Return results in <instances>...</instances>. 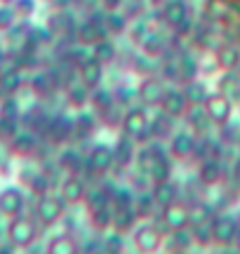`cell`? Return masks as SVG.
<instances>
[{
  "label": "cell",
  "instance_id": "6da1fadb",
  "mask_svg": "<svg viewBox=\"0 0 240 254\" xmlns=\"http://www.w3.org/2000/svg\"><path fill=\"white\" fill-rule=\"evenodd\" d=\"M165 228L153 224V221H139L134 231L129 233V243H132V250L137 254H160L165 250Z\"/></svg>",
  "mask_w": 240,
  "mask_h": 254
},
{
  "label": "cell",
  "instance_id": "7a4b0ae2",
  "mask_svg": "<svg viewBox=\"0 0 240 254\" xmlns=\"http://www.w3.org/2000/svg\"><path fill=\"white\" fill-rule=\"evenodd\" d=\"M120 129H122V134L134 139L137 144H146L151 139V113H148V106L139 104V106H132V109L125 111L122 118H120Z\"/></svg>",
  "mask_w": 240,
  "mask_h": 254
},
{
  "label": "cell",
  "instance_id": "3957f363",
  "mask_svg": "<svg viewBox=\"0 0 240 254\" xmlns=\"http://www.w3.org/2000/svg\"><path fill=\"white\" fill-rule=\"evenodd\" d=\"M38 219L26 217V214H17L7 221V228H5V238L7 243L17 247V250H28L38 240Z\"/></svg>",
  "mask_w": 240,
  "mask_h": 254
},
{
  "label": "cell",
  "instance_id": "277c9868",
  "mask_svg": "<svg viewBox=\"0 0 240 254\" xmlns=\"http://www.w3.org/2000/svg\"><path fill=\"white\" fill-rule=\"evenodd\" d=\"M66 205L64 198L59 195V193H43V195H38V202H36V219L40 226L45 228H52L57 226L61 219L66 217Z\"/></svg>",
  "mask_w": 240,
  "mask_h": 254
},
{
  "label": "cell",
  "instance_id": "5b68a950",
  "mask_svg": "<svg viewBox=\"0 0 240 254\" xmlns=\"http://www.w3.org/2000/svg\"><path fill=\"white\" fill-rule=\"evenodd\" d=\"M203 109L207 113V118L212 120L214 127H229L233 120V113H236V104L226 94H222V92H210V97L205 99Z\"/></svg>",
  "mask_w": 240,
  "mask_h": 254
},
{
  "label": "cell",
  "instance_id": "8992f818",
  "mask_svg": "<svg viewBox=\"0 0 240 254\" xmlns=\"http://www.w3.org/2000/svg\"><path fill=\"white\" fill-rule=\"evenodd\" d=\"M240 228V219L231 212H222V214H214L210 221V231H212V240L214 245L219 247H231L236 236H238Z\"/></svg>",
  "mask_w": 240,
  "mask_h": 254
},
{
  "label": "cell",
  "instance_id": "52a82bcc",
  "mask_svg": "<svg viewBox=\"0 0 240 254\" xmlns=\"http://www.w3.org/2000/svg\"><path fill=\"white\" fill-rule=\"evenodd\" d=\"M113 167H116V153H113V146L109 144H94L90 153L85 155V170L92 172L94 177H104Z\"/></svg>",
  "mask_w": 240,
  "mask_h": 254
},
{
  "label": "cell",
  "instance_id": "ba28073f",
  "mask_svg": "<svg viewBox=\"0 0 240 254\" xmlns=\"http://www.w3.org/2000/svg\"><path fill=\"white\" fill-rule=\"evenodd\" d=\"M198 151V136L186 127V129H179L177 127V132L170 139H167V153L172 160H186V158H191V155Z\"/></svg>",
  "mask_w": 240,
  "mask_h": 254
},
{
  "label": "cell",
  "instance_id": "9c48e42d",
  "mask_svg": "<svg viewBox=\"0 0 240 254\" xmlns=\"http://www.w3.org/2000/svg\"><path fill=\"white\" fill-rule=\"evenodd\" d=\"M87 184L78 172H66V177L59 184V195L64 198V202L68 207H75V205H83L85 198H87Z\"/></svg>",
  "mask_w": 240,
  "mask_h": 254
},
{
  "label": "cell",
  "instance_id": "30bf717a",
  "mask_svg": "<svg viewBox=\"0 0 240 254\" xmlns=\"http://www.w3.org/2000/svg\"><path fill=\"white\" fill-rule=\"evenodd\" d=\"M158 109L163 111L165 116H170V118L181 120V118H186L191 104L186 99L184 90H179V87H167L165 94H163V99H160V104H158Z\"/></svg>",
  "mask_w": 240,
  "mask_h": 254
},
{
  "label": "cell",
  "instance_id": "8fae6325",
  "mask_svg": "<svg viewBox=\"0 0 240 254\" xmlns=\"http://www.w3.org/2000/svg\"><path fill=\"white\" fill-rule=\"evenodd\" d=\"M167 85L163 78H158V75H144L137 85V99L144 104V106H158L160 99H163V94H165Z\"/></svg>",
  "mask_w": 240,
  "mask_h": 254
},
{
  "label": "cell",
  "instance_id": "7c38bea8",
  "mask_svg": "<svg viewBox=\"0 0 240 254\" xmlns=\"http://www.w3.org/2000/svg\"><path fill=\"white\" fill-rule=\"evenodd\" d=\"M160 221H163V228H167V233L191 226V221H188V205L181 202V200H175V202H170L165 207H160Z\"/></svg>",
  "mask_w": 240,
  "mask_h": 254
},
{
  "label": "cell",
  "instance_id": "4fadbf2b",
  "mask_svg": "<svg viewBox=\"0 0 240 254\" xmlns=\"http://www.w3.org/2000/svg\"><path fill=\"white\" fill-rule=\"evenodd\" d=\"M78 75H80V82L90 90H97L104 85V78H106V64L99 62L97 57H85L80 66H78Z\"/></svg>",
  "mask_w": 240,
  "mask_h": 254
},
{
  "label": "cell",
  "instance_id": "5bb4252c",
  "mask_svg": "<svg viewBox=\"0 0 240 254\" xmlns=\"http://www.w3.org/2000/svg\"><path fill=\"white\" fill-rule=\"evenodd\" d=\"M26 209V195L19 186H5L0 190V212L5 217H17V214H24Z\"/></svg>",
  "mask_w": 240,
  "mask_h": 254
},
{
  "label": "cell",
  "instance_id": "9a60e30c",
  "mask_svg": "<svg viewBox=\"0 0 240 254\" xmlns=\"http://www.w3.org/2000/svg\"><path fill=\"white\" fill-rule=\"evenodd\" d=\"M224 179V163L219 158H203L198 165V182L203 186H217Z\"/></svg>",
  "mask_w": 240,
  "mask_h": 254
},
{
  "label": "cell",
  "instance_id": "2e32d148",
  "mask_svg": "<svg viewBox=\"0 0 240 254\" xmlns=\"http://www.w3.org/2000/svg\"><path fill=\"white\" fill-rule=\"evenodd\" d=\"M160 17L167 26L177 28L188 19V2L186 0H165L163 7H160Z\"/></svg>",
  "mask_w": 240,
  "mask_h": 254
},
{
  "label": "cell",
  "instance_id": "e0dca14e",
  "mask_svg": "<svg viewBox=\"0 0 240 254\" xmlns=\"http://www.w3.org/2000/svg\"><path fill=\"white\" fill-rule=\"evenodd\" d=\"M137 148H139V144L134 141V139H129L127 134L118 136V141L113 144L116 165H120V167H129V165H134V158H137Z\"/></svg>",
  "mask_w": 240,
  "mask_h": 254
},
{
  "label": "cell",
  "instance_id": "ac0fdd59",
  "mask_svg": "<svg viewBox=\"0 0 240 254\" xmlns=\"http://www.w3.org/2000/svg\"><path fill=\"white\" fill-rule=\"evenodd\" d=\"M45 254H80V243L71 233H59L47 240Z\"/></svg>",
  "mask_w": 240,
  "mask_h": 254
},
{
  "label": "cell",
  "instance_id": "d6986e66",
  "mask_svg": "<svg viewBox=\"0 0 240 254\" xmlns=\"http://www.w3.org/2000/svg\"><path fill=\"white\" fill-rule=\"evenodd\" d=\"M139 221V214L134 207H125V209H116L113 212V228L111 231H116V233H120V236H127V233H132L134 231V226H137Z\"/></svg>",
  "mask_w": 240,
  "mask_h": 254
},
{
  "label": "cell",
  "instance_id": "ffe728a7",
  "mask_svg": "<svg viewBox=\"0 0 240 254\" xmlns=\"http://www.w3.org/2000/svg\"><path fill=\"white\" fill-rule=\"evenodd\" d=\"M186 125H188V129H191L195 136H205V134H210L212 120L207 118V113H205L203 106H191L188 113H186Z\"/></svg>",
  "mask_w": 240,
  "mask_h": 254
},
{
  "label": "cell",
  "instance_id": "44dd1931",
  "mask_svg": "<svg viewBox=\"0 0 240 254\" xmlns=\"http://www.w3.org/2000/svg\"><path fill=\"white\" fill-rule=\"evenodd\" d=\"M214 62L219 66V71H236L240 64V50L231 43L226 45H219L214 50Z\"/></svg>",
  "mask_w": 240,
  "mask_h": 254
},
{
  "label": "cell",
  "instance_id": "7402d4cb",
  "mask_svg": "<svg viewBox=\"0 0 240 254\" xmlns=\"http://www.w3.org/2000/svg\"><path fill=\"white\" fill-rule=\"evenodd\" d=\"M151 198L156 200L158 207H165L170 202H175L179 200V189H177V184L172 179H167V182H158L151 186Z\"/></svg>",
  "mask_w": 240,
  "mask_h": 254
},
{
  "label": "cell",
  "instance_id": "603a6c76",
  "mask_svg": "<svg viewBox=\"0 0 240 254\" xmlns=\"http://www.w3.org/2000/svg\"><path fill=\"white\" fill-rule=\"evenodd\" d=\"M113 205H104V207L90 209L87 212V219H90V226L92 231H99V233H109L113 228Z\"/></svg>",
  "mask_w": 240,
  "mask_h": 254
},
{
  "label": "cell",
  "instance_id": "cb8c5ba5",
  "mask_svg": "<svg viewBox=\"0 0 240 254\" xmlns=\"http://www.w3.org/2000/svg\"><path fill=\"white\" fill-rule=\"evenodd\" d=\"M139 47H141V55H144V57L160 59V57L165 55L167 43H165V38H163V33H160V31H151V33H146V36H144V40L139 43Z\"/></svg>",
  "mask_w": 240,
  "mask_h": 254
},
{
  "label": "cell",
  "instance_id": "d4e9b609",
  "mask_svg": "<svg viewBox=\"0 0 240 254\" xmlns=\"http://www.w3.org/2000/svg\"><path fill=\"white\" fill-rule=\"evenodd\" d=\"M90 106H92L99 116H106L109 111H113L116 106V92L113 90H106V87H97V90L90 92Z\"/></svg>",
  "mask_w": 240,
  "mask_h": 254
},
{
  "label": "cell",
  "instance_id": "484cf974",
  "mask_svg": "<svg viewBox=\"0 0 240 254\" xmlns=\"http://www.w3.org/2000/svg\"><path fill=\"white\" fill-rule=\"evenodd\" d=\"M175 132H177V120L175 118L165 116L160 109H158L156 118L151 116V136H156V139H170Z\"/></svg>",
  "mask_w": 240,
  "mask_h": 254
},
{
  "label": "cell",
  "instance_id": "4316f807",
  "mask_svg": "<svg viewBox=\"0 0 240 254\" xmlns=\"http://www.w3.org/2000/svg\"><path fill=\"white\" fill-rule=\"evenodd\" d=\"M109 36V31H106V26H104V21L99 24V21H85V24H80V28H78V40L83 43V45H94L97 40H102V38Z\"/></svg>",
  "mask_w": 240,
  "mask_h": 254
},
{
  "label": "cell",
  "instance_id": "83f0119b",
  "mask_svg": "<svg viewBox=\"0 0 240 254\" xmlns=\"http://www.w3.org/2000/svg\"><path fill=\"white\" fill-rule=\"evenodd\" d=\"M217 92L226 94L229 99H240V75L238 71H222L217 78Z\"/></svg>",
  "mask_w": 240,
  "mask_h": 254
},
{
  "label": "cell",
  "instance_id": "f1b7e54d",
  "mask_svg": "<svg viewBox=\"0 0 240 254\" xmlns=\"http://www.w3.org/2000/svg\"><path fill=\"white\" fill-rule=\"evenodd\" d=\"M184 94L191 106H203L205 99L210 97V90H207V85L203 82V78H193V80L184 82Z\"/></svg>",
  "mask_w": 240,
  "mask_h": 254
},
{
  "label": "cell",
  "instance_id": "f546056e",
  "mask_svg": "<svg viewBox=\"0 0 240 254\" xmlns=\"http://www.w3.org/2000/svg\"><path fill=\"white\" fill-rule=\"evenodd\" d=\"M148 179H151V184L172 179V158H170V153L163 151V153L158 155L156 163H153V167L148 170Z\"/></svg>",
  "mask_w": 240,
  "mask_h": 254
},
{
  "label": "cell",
  "instance_id": "4dcf8cb0",
  "mask_svg": "<svg viewBox=\"0 0 240 254\" xmlns=\"http://www.w3.org/2000/svg\"><path fill=\"white\" fill-rule=\"evenodd\" d=\"M214 217V209L210 202H203V200H195L188 205V221L191 226H198V224H210Z\"/></svg>",
  "mask_w": 240,
  "mask_h": 254
},
{
  "label": "cell",
  "instance_id": "1f68e13d",
  "mask_svg": "<svg viewBox=\"0 0 240 254\" xmlns=\"http://www.w3.org/2000/svg\"><path fill=\"white\" fill-rule=\"evenodd\" d=\"M90 87H85L83 82L78 80V82H73V85H68V90H66V97H68V106H73V109H78V111H83L87 104H90Z\"/></svg>",
  "mask_w": 240,
  "mask_h": 254
},
{
  "label": "cell",
  "instance_id": "d6a6232c",
  "mask_svg": "<svg viewBox=\"0 0 240 254\" xmlns=\"http://www.w3.org/2000/svg\"><path fill=\"white\" fill-rule=\"evenodd\" d=\"M92 55L97 57L99 62L111 64V62H116V59H118V45H116L111 38L106 36V38L97 40V43L92 45Z\"/></svg>",
  "mask_w": 240,
  "mask_h": 254
},
{
  "label": "cell",
  "instance_id": "836d02e7",
  "mask_svg": "<svg viewBox=\"0 0 240 254\" xmlns=\"http://www.w3.org/2000/svg\"><path fill=\"white\" fill-rule=\"evenodd\" d=\"M36 146H38V139L31 132H14L12 134V151L17 155H31L33 151H36Z\"/></svg>",
  "mask_w": 240,
  "mask_h": 254
},
{
  "label": "cell",
  "instance_id": "e575fe53",
  "mask_svg": "<svg viewBox=\"0 0 240 254\" xmlns=\"http://www.w3.org/2000/svg\"><path fill=\"white\" fill-rule=\"evenodd\" d=\"M165 245H170L175 252H186L188 247H195V240H193V233H191V228H179V231H172V238H170V243H167L165 238Z\"/></svg>",
  "mask_w": 240,
  "mask_h": 254
},
{
  "label": "cell",
  "instance_id": "d590c367",
  "mask_svg": "<svg viewBox=\"0 0 240 254\" xmlns=\"http://www.w3.org/2000/svg\"><path fill=\"white\" fill-rule=\"evenodd\" d=\"M104 26H106L109 33H125L129 26V17L125 12H120V9H111L104 17Z\"/></svg>",
  "mask_w": 240,
  "mask_h": 254
},
{
  "label": "cell",
  "instance_id": "8d00e7d4",
  "mask_svg": "<svg viewBox=\"0 0 240 254\" xmlns=\"http://www.w3.org/2000/svg\"><path fill=\"white\" fill-rule=\"evenodd\" d=\"M19 24V12L12 2H0V33H7Z\"/></svg>",
  "mask_w": 240,
  "mask_h": 254
},
{
  "label": "cell",
  "instance_id": "74e56055",
  "mask_svg": "<svg viewBox=\"0 0 240 254\" xmlns=\"http://www.w3.org/2000/svg\"><path fill=\"white\" fill-rule=\"evenodd\" d=\"M177 66H179V80L181 82L193 80V78L200 75V62H195L191 55H184L177 62Z\"/></svg>",
  "mask_w": 240,
  "mask_h": 254
},
{
  "label": "cell",
  "instance_id": "f35d334b",
  "mask_svg": "<svg viewBox=\"0 0 240 254\" xmlns=\"http://www.w3.org/2000/svg\"><path fill=\"white\" fill-rule=\"evenodd\" d=\"M0 87L5 90V94H17V92L24 87V78H21V71H19V68H7V71H2V80H0Z\"/></svg>",
  "mask_w": 240,
  "mask_h": 254
},
{
  "label": "cell",
  "instance_id": "ab89813d",
  "mask_svg": "<svg viewBox=\"0 0 240 254\" xmlns=\"http://www.w3.org/2000/svg\"><path fill=\"white\" fill-rule=\"evenodd\" d=\"M188 228H191L193 240H195V245H198V247H210V245H214L210 224H198V226H188Z\"/></svg>",
  "mask_w": 240,
  "mask_h": 254
},
{
  "label": "cell",
  "instance_id": "60d3db41",
  "mask_svg": "<svg viewBox=\"0 0 240 254\" xmlns=\"http://www.w3.org/2000/svg\"><path fill=\"white\" fill-rule=\"evenodd\" d=\"M14 7H17L19 17H31L36 12V0H14Z\"/></svg>",
  "mask_w": 240,
  "mask_h": 254
},
{
  "label": "cell",
  "instance_id": "b9f144b4",
  "mask_svg": "<svg viewBox=\"0 0 240 254\" xmlns=\"http://www.w3.org/2000/svg\"><path fill=\"white\" fill-rule=\"evenodd\" d=\"M75 125H78V129H80V132H87V129L92 132L94 116H92V113H85V109H83V111H80V116L75 118Z\"/></svg>",
  "mask_w": 240,
  "mask_h": 254
},
{
  "label": "cell",
  "instance_id": "7bdbcfd3",
  "mask_svg": "<svg viewBox=\"0 0 240 254\" xmlns=\"http://www.w3.org/2000/svg\"><path fill=\"white\" fill-rule=\"evenodd\" d=\"M104 2V9L106 12H111V9H120L122 5H125V0H102Z\"/></svg>",
  "mask_w": 240,
  "mask_h": 254
},
{
  "label": "cell",
  "instance_id": "ee69618b",
  "mask_svg": "<svg viewBox=\"0 0 240 254\" xmlns=\"http://www.w3.org/2000/svg\"><path fill=\"white\" fill-rule=\"evenodd\" d=\"M19 250L14 245H12V243H2V245H0V254H17Z\"/></svg>",
  "mask_w": 240,
  "mask_h": 254
},
{
  "label": "cell",
  "instance_id": "f6af8a7d",
  "mask_svg": "<svg viewBox=\"0 0 240 254\" xmlns=\"http://www.w3.org/2000/svg\"><path fill=\"white\" fill-rule=\"evenodd\" d=\"M233 247H236V252L240 254V228H238V236H236V240H233Z\"/></svg>",
  "mask_w": 240,
  "mask_h": 254
},
{
  "label": "cell",
  "instance_id": "bcb514c9",
  "mask_svg": "<svg viewBox=\"0 0 240 254\" xmlns=\"http://www.w3.org/2000/svg\"><path fill=\"white\" fill-rule=\"evenodd\" d=\"M236 71H238V75H240V64H238V68H236Z\"/></svg>",
  "mask_w": 240,
  "mask_h": 254
},
{
  "label": "cell",
  "instance_id": "7dc6e473",
  "mask_svg": "<svg viewBox=\"0 0 240 254\" xmlns=\"http://www.w3.org/2000/svg\"><path fill=\"white\" fill-rule=\"evenodd\" d=\"M0 2H12V0H0Z\"/></svg>",
  "mask_w": 240,
  "mask_h": 254
},
{
  "label": "cell",
  "instance_id": "c3c4849f",
  "mask_svg": "<svg viewBox=\"0 0 240 254\" xmlns=\"http://www.w3.org/2000/svg\"><path fill=\"white\" fill-rule=\"evenodd\" d=\"M0 80H2V71H0Z\"/></svg>",
  "mask_w": 240,
  "mask_h": 254
},
{
  "label": "cell",
  "instance_id": "681fc988",
  "mask_svg": "<svg viewBox=\"0 0 240 254\" xmlns=\"http://www.w3.org/2000/svg\"><path fill=\"white\" fill-rule=\"evenodd\" d=\"M238 106H240V101H238Z\"/></svg>",
  "mask_w": 240,
  "mask_h": 254
}]
</instances>
